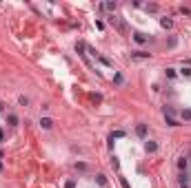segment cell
<instances>
[{
	"mask_svg": "<svg viewBox=\"0 0 191 188\" xmlns=\"http://www.w3.org/2000/svg\"><path fill=\"white\" fill-rule=\"evenodd\" d=\"M109 22H111L113 27H116V29H118L120 33H125V31H127V27H125V22H120V20H118L116 16H111V18H109Z\"/></svg>",
	"mask_w": 191,
	"mask_h": 188,
	"instance_id": "cell-1",
	"label": "cell"
},
{
	"mask_svg": "<svg viewBox=\"0 0 191 188\" xmlns=\"http://www.w3.org/2000/svg\"><path fill=\"white\" fill-rule=\"evenodd\" d=\"M147 58H151V53H147V51H133L131 53V60H147Z\"/></svg>",
	"mask_w": 191,
	"mask_h": 188,
	"instance_id": "cell-2",
	"label": "cell"
},
{
	"mask_svg": "<svg viewBox=\"0 0 191 188\" xmlns=\"http://www.w3.org/2000/svg\"><path fill=\"white\" fill-rule=\"evenodd\" d=\"M145 150H147V153H156V150H158V144L154 142V139H147V142H145Z\"/></svg>",
	"mask_w": 191,
	"mask_h": 188,
	"instance_id": "cell-3",
	"label": "cell"
},
{
	"mask_svg": "<svg viewBox=\"0 0 191 188\" xmlns=\"http://www.w3.org/2000/svg\"><path fill=\"white\" fill-rule=\"evenodd\" d=\"M160 27L162 29H173V20L171 18H160Z\"/></svg>",
	"mask_w": 191,
	"mask_h": 188,
	"instance_id": "cell-4",
	"label": "cell"
},
{
	"mask_svg": "<svg viewBox=\"0 0 191 188\" xmlns=\"http://www.w3.org/2000/svg\"><path fill=\"white\" fill-rule=\"evenodd\" d=\"M40 126H42L45 131H49V128L53 126V120H51V117H40Z\"/></svg>",
	"mask_w": 191,
	"mask_h": 188,
	"instance_id": "cell-5",
	"label": "cell"
},
{
	"mask_svg": "<svg viewBox=\"0 0 191 188\" xmlns=\"http://www.w3.org/2000/svg\"><path fill=\"white\" fill-rule=\"evenodd\" d=\"M136 135L145 139V137H147V124H138V126H136Z\"/></svg>",
	"mask_w": 191,
	"mask_h": 188,
	"instance_id": "cell-6",
	"label": "cell"
},
{
	"mask_svg": "<svg viewBox=\"0 0 191 188\" xmlns=\"http://www.w3.org/2000/svg\"><path fill=\"white\" fill-rule=\"evenodd\" d=\"M187 166H189L187 157H180V159H178V171H180V173H185V171H187Z\"/></svg>",
	"mask_w": 191,
	"mask_h": 188,
	"instance_id": "cell-7",
	"label": "cell"
},
{
	"mask_svg": "<svg viewBox=\"0 0 191 188\" xmlns=\"http://www.w3.org/2000/svg\"><path fill=\"white\" fill-rule=\"evenodd\" d=\"M133 40H136L138 44H145V42H147V35H145V33H138V31H136V33H133Z\"/></svg>",
	"mask_w": 191,
	"mask_h": 188,
	"instance_id": "cell-8",
	"label": "cell"
},
{
	"mask_svg": "<svg viewBox=\"0 0 191 188\" xmlns=\"http://www.w3.org/2000/svg\"><path fill=\"white\" fill-rule=\"evenodd\" d=\"M7 122H9V126H18V115L9 113V115H7Z\"/></svg>",
	"mask_w": 191,
	"mask_h": 188,
	"instance_id": "cell-9",
	"label": "cell"
},
{
	"mask_svg": "<svg viewBox=\"0 0 191 188\" xmlns=\"http://www.w3.org/2000/svg\"><path fill=\"white\" fill-rule=\"evenodd\" d=\"M116 7H118L116 2H102L100 5V9H107V11H116Z\"/></svg>",
	"mask_w": 191,
	"mask_h": 188,
	"instance_id": "cell-10",
	"label": "cell"
},
{
	"mask_svg": "<svg viewBox=\"0 0 191 188\" xmlns=\"http://www.w3.org/2000/svg\"><path fill=\"white\" fill-rule=\"evenodd\" d=\"M165 75H167L169 80H173L176 75H178V73H176V69H171V67H169V69H165Z\"/></svg>",
	"mask_w": 191,
	"mask_h": 188,
	"instance_id": "cell-11",
	"label": "cell"
},
{
	"mask_svg": "<svg viewBox=\"0 0 191 188\" xmlns=\"http://www.w3.org/2000/svg\"><path fill=\"white\" fill-rule=\"evenodd\" d=\"M180 115H182V120H187V122H191V109H185L182 113H180Z\"/></svg>",
	"mask_w": 191,
	"mask_h": 188,
	"instance_id": "cell-12",
	"label": "cell"
},
{
	"mask_svg": "<svg viewBox=\"0 0 191 188\" xmlns=\"http://www.w3.org/2000/svg\"><path fill=\"white\" fill-rule=\"evenodd\" d=\"M96 182H98L100 186H107V177L104 175H96Z\"/></svg>",
	"mask_w": 191,
	"mask_h": 188,
	"instance_id": "cell-13",
	"label": "cell"
},
{
	"mask_svg": "<svg viewBox=\"0 0 191 188\" xmlns=\"http://www.w3.org/2000/svg\"><path fill=\"white\" fill-rule=\"evenodd\" d=\"M165 122H167V126H180V124H178V122H176L173 117H167V115H165Z\"/></svg>",
	"mask_w": 191,
	"mask_h": 188,
	"instance_id": "cell-14",
	"label": "cell"
},
{
	"mask_svg": "<svg viewBox=\"0 0 191 188\" xmlns=\"http://www.w3.org/2000/svg\"><path fill=\"white\" fill-rule=\"evenodd\" d=\"M180 75H185V78H191V69H189V67H182V69H180Z\"/></svg>",
	"mask_w": 191,
	"mask_h": 188,
	"instance_id": "cell-15",
	"label": "cell"
},
{
	"mask_svg": "<svg viewBox=\"0 0 191 188\" xmlns=\"http://www.w3.org/2000/svg\"><path fill=\"white\" fill-rule=\"evenodd\" d=\"M64 188H76V182H73V179H69V182L64 184Z\"/></svg>",
	"mask_w": 191,
	"mask_h": 188,
	"instance_id": "cell-16",
	"label": "cell"
},
{
	"mask_svg": "<svg viewBox=\"0 0 191 188\" xmlns=\"http://www.w3.org/2000/svg\"><path fill=\"white\" fill-rule=\"evenodd\" d=\"M180 11H182L185 16H189V13H191V9H189V7H180Z\"/></svg>",
	"mask_w": 191,
	"mask_h": 188,
	"instance_id": "cell-17",
	"label": "cell"
},
{
	"mask_svg": "<svg viewBox=\"0 0 191 188\" xmlns=\"http://www.w3.org/2000/svg\"><path fill=\"white\" fill-rule=\"evenodd\" d=\"M20 104H22V106H27V104H29V100H27L25 95H20Z\"/></svg>",
	"mask_w": 191,
	"mask_h": 188,
	"instance_id": "cell-18",
	"label": "cell"
},
{
	"mask_svg": "<svg viewBox=\"0 0 191 188\" xmlns=\"http://www.w3.org/2000/svg\"><path fill=\"white\" fill-rule=\"evenodd\" d=\"M113 80H116V84H122V75H120V73H116V78H113Z\"/></svg>",
	"mask_w": 191,
	"mask_h": 188,
	"instance_id": "cell-19",
	"label": "cell"
},
{
	"mask_svg": "<svg viewBox=\"0 0 191 188\" xmlns=\"http://www.w3.org/2000/svg\"><path fill=\"white\" fill-rule=\"evenodd\" d=\"M120 182H122V188H129V184H127V179H125V177H120Z\"/></svg>",
	"mask_w": 191,
	"mask_h": 188,
	"instance_id": "cell-20",
	"label": "cell"
},
{
	"mask_svg": "<svg viewBox=\"0 0 191 188\" xmlns=\"http://www.w3.org/2000/svg\"><path fill=\"white\" fill-rule=\"evenodd\" d=\"M2 139H5V133H2V128H0V142H2Z\"/></svg>",
	"mask_w": 191,
	"mask_h": 188,
	"instance_id": "cell-21",
	"label": "cell"
},
{
	"mask_svg": "<svg viewBox=\"0 0 191 188\" xmlns=\"http://www.w3.org/2000/svg\"><path fill=\"white\" fill-rule=\"evenodd\" d=\"M180 188H189V186H187V184H180Z\"/></svg>",
	"mask_w": 191,
	"mask_h": 188,
	"instance_id": "cell-22",
	"label": "cell"
},
{
	"mask_svg": "<svg viewBox=\"0 0 191 188\" xmlns=\"http://www.w3.org/2000/svg\"><path fill=\"white\" fill-rule=\"evenodd\" d=\"M0 171H2V159H0Z\"/></svg>",
	"mask_w": 191,
	"mask_h": 188,
	"instance_id": "cell-23",
	"label": "cell"
},
{
	"mask_svg": "<svg viewBox=\"0 0 191 188\" xmlns=\"http://www.w3.org/2000/svg\"><path fill=\"white\" fill-rule=\"evenodd\" d=\"M0 111H2V104H0Z\"/></svg>",
	"mask_w": 191,
	"mask_h": 188,
	"instance_id": "cell-24",
	"label": "cell"
}]
</instances>
